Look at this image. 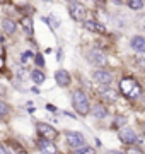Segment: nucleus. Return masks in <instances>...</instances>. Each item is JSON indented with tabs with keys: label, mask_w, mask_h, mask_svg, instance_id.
<instances>
[{
	"label": "nucleus",
	"mask_w": 145,
	"mask_h": 154,
	"mask_svg": "<svg viewBox=\"0 0 145 154\" xmlns=\"http://www.w3.org/2000/svg\"><path fill=\"white\" fill-rule=\"evenodd\" d=\"M2 29L5 34H14L16 33V22L10 21V19H4L2 21Z\"/></svg>",
	"instance_id": "4468645a"
},
{
	"label": "nucleus",
	"mask_w": 145,
	"mask_h": 154,
	"mask_svg": "<svg viewBox=\"0 0 145 154\" xmlns=\"http://www.w3.org/2000/svg\"><path fill=\"white\" fill-rule=\"evenodd\" d=\"M36 130H38L39 137L48 139V140H55V139L58 137V132H56L50 123H45V122H38V123H36Z\"/></svg>",
	"instance_id": "7ed1b4c3"
},
{
	"label": "nucleus",
	"mask_w": 145,
	"mask_h": 154,
	"mask_svg": "<svg viewBox=\"0 0 145 154\" xmlns=\"http://www.w3.org/2000/svg\"><path fill=\"white\" fill-rule=\"evenodd\" d=\"M33 58V53L31 51H26V53H22V63H26L28 60H31Z\"/></svg>",
	"instance_id": "b1692460"
},
{
	"label": "nucleus",
	"mask_w": 145,
	"mask_h": 154,
	"mask_svg": "<svg viewBox=\"0 0 145 154\" xmlns=\"http://www.w3.org/2000/svg\"><path fill=\"white\" fill-rule=\"evenodd\" d=\"M12 154H28V152L24 151V147L17 146L16 142H12Z\"/></svg>",
	"instance_id": "412c9836"
},
{
	"label": "nucleus",
	"mask_w": 145,
	"mask_h": 154,
	"mask_svg": "<svg viewBox=\"0 0 145 154\" xmlns=\"http://www.w3.org/2000/svg\"><path fill=\"white\" fill-rule=\"evenodd\" d=\"M113 2H116V4H120V2H123V0H113Z\"/></svg>",
	"instance_id": "7c9ffc66"
},
{
	"label": "nucleus",
	"mask_w": 145,
	"mask_h": 154,
	"mask_svg": "<svg viewBox=\"0 0 145 154\" xmlns=\"http://www.w3.org/2000/svg\"><path fill=\"white\" fill-rule=\"evenodd\" d=\"M96 151L90 146H78V147H75V151H73V154H94Z\"/></svg>",
	"instance_id": "dca6fc26"
},
{
	"label": "nucleus",
	"mask_w": 145,
	"mask_h": 154,
	"mask_svg": "<svg viewBox=\"0 0 145 154\" xmlns=\"http://www.w3.org/2000/svg\"><path fill=\"white\" fill-rule=\"evenodd\" d=\"M38 149L41 151V154H56V146L53 144V140H48L43 137L38 140Z\"/></svg>",
	"instance_id": "0eeeda50"
},
{
	"label": "nucleus",
	"mask_w": 145,
	"mask_h": 154,
	"mask_svg": "<svg viewBox=\"0 0 145 154\" xmlns=\"http://www.w3.org/2000/svg\"><path fill=\"white\" fill-rule=\"evenodd\" d=\"M72 105H73V110L77 111L78 115H87L90 111V105H89V98L85 96L84 91H75L72 94Z\"/></svg>",
	"instance_id": "f03ea898"
},
{
	"label": "nucleus",
	"mask_w": 145,
	"mask_h": 154,
	"mask_svg": "<svg viewBox=\"0 0 145 154\" xmlns=\"http://www.w3.org/2000/svg\"><path fill=\"white\" fill-rule=\"evenodd\" d=\"M31 77H33V81H34L36 84H43V82H45V79H46L45 74H43L41 70H33Z\"/></svg>",
	"instance_id": "f3484780"
},
{
	"label": "nucleus",
	"mask_w": 145,
	"mask_h": 154,
	"mask_svg": "<svg viewBox=\"0 0 145 154\" xmlns=\"http://www.w3.org/2000/svg\"><path fill=\"white\" fill-rule=\"evenodd\" d=\"M4 2H7V0H0V4H4Z\"/></svg>",
	"instance_id": "2f4dec72"
},
{
	"label": "nucleus",
	"mask_w": 145,
	"mask_h": 154,
	"mask_svg": "<svg viewBox=\"0 0 145 154\" xmlns=\"http://www.w3.org/2000/svg\"><path fill=\"white\" fill-rule=\"evenodd\" d=\"M45 2H51V0H45Z\"/></svg>",
	"instance_id": "473e14b6"
},
{
	"label": "nucleus",
	"mask_w": 145,
	"mask_h": 154,
	"mask_svg": "<svg viewBox=\"0 0 145 154\" xmlns=\"http://www.w3.org/2000/svg\"><path fill=\"white\" fill-rule=\"evenodd\" d=\"M84 28L87 29V31H92V33H104V28L101 26L99 22H96V21H85L84 22Z\"/></svg>",
	"instance_id": "ddd939ff"
},
{
	"label": "nucleus",
	"mask_w": 145,
	"mask_h": 154,
	"mask_svg": "<svg viewBox=\"0 0 145 154\" xmlns=\"http://www.w3.org/2000/svg\"><path fill=\"white\" fill-rule=\"evenodd\" d=\"M102 98L109 99V101H114V99H116V93L111 91V89H106V91H102Z\"/></svg>",
	"instance_id": "aec40b11"
},
{
	"label": "nucleus",
	"mask_w": 145,
	"mask_h": 154,
	"mask_svg": "<svg viewBox=\"0 0 145 154\" xmlns=\"http://www.w3.org/2000/svg\"><path fill=\"white\" fill-rule=\"evenodd\" d=\"M135 63H137L142 70H145V51H142L140 55L135 57Z\"/></svg>",
	"instance_id": "6ab92c4d"
},
{
	"label": "nucleus",
	"mask_w": 145,
	"mask_h": 154,
	"mask_svg": "<svg viewBox=\"0 0 145 154\" xmlns=\"http://www.w3.org/2000/svg\"><path fill=\"white\" fill-rule=\"evenodd\" d=\"M0 154H10L9 152V149H7L4 144H0Z\"/></svg>",
	"instance_id": "393cba45"
},
{
	"label": "nucleus",
	"mask_w": 145,
	"mask_h": 154,
	"mask_svg": "<svg viewBox=\"0 0 145 154\" xmlns=\"http://www.w3.org/2000/svg\"><path fill=\"white\" fill-rule=\"evenodd\" d=\"M142 130H144V134H145V123H142Z\"/></svg>",
	"instance_id": "c756f323"
},
{
	"label": "nucleus",
	"mask_w": 145,
	"mask_h": 154,
	"mask_svg": "<svg viewBox=\"0 0 145 154\" xmlns=\"http://www.w3.org/2000/svg\"><path fill=\"white\" fill-rule=\"evenodd\" d=\"M132 48L137 51H145V38L144 36H133L132 38Z\"/></svg>",
	"instance_id": "f8f14e48"
},
{
	"label": "nucleus",
	"mask_w": 145,
	"mask_h": 154,
	"mask_svg": "<svg viewBox=\"0 0 145 154\" xmlns=\"http://www.w3.org/2000/svg\"><path fill=\"white\" fill-rule=\"evenodd\" d=\"M70 16H72V19H75V21H82L85 17V14H87V11H85V7L82 5V4H78V2H70Z\"/></svg>",
	"instance_id": "39448f33"
},
{
	"label": "nucleus",
	"mask_w": 145,
	"mask_h": 154,
	"mask_svg": "<svg viewBox=\"0 0 145 154\" xmlns=\"http://www.w3.org/2000/svg\"><path fill=\"white\" fill-rule=\"evenodd\" d=\"M56 154H58V152H56Z\"/></svg>",
	"instance_id": "72a5a7b5"
},
{
	"label": "nucleus",
	"mask_w": 145,
	"mask_h": 154,
	"mask_svg": "<svg viewBox=\"0 0 145 154\" xmlns=\"http://www.w3.org/2000/svg\"><path fill=\"white\" fill-rule=\"evenodd\" d=\"M120 91L123 93V96H126L128 99H135L140 96L142 88H140V84L135 81L133 77H125V79L120 81Z\"/></svg>",
	"instance_id": "f257e3e1"
},
{
	"label": "nucleus",
	"mask_w": 145,
	"mask_h": 154,
	"mask_svg": "<svg viewBox=\"0 0 145 154\" xmlns=\"http://www.w3.org/2000/svg\"><path fill=\"white\" fill-rule=\"evenodd\" d=\"M7 113H9V106H7V103L0 101V118H2V116H5Z\"/></svg>",
	"instance_id": "4be33fe9"
},
{
	"label": "nucleus",
	"mask_w": 145,
	"mask_h": 154,
	"mask_svg": "<svg viewBox=\"0 0 145 154\" xmlns=\"http://www.w3.org/2000/svg\"><path fill=\"white\" fill-rule=\"evenodd\" d=\"M55 81L58 86H61V88H67L68 84H70V74H68L67 70H63V69H60V70H56L55 74Z\"/></svg>",
	"instance_id": "9d476101"
},
{
	"label": "nucleus",
	"mask_w": 145,
	"mask_h": 154,
	"mask_svg": "<svg viewBox=\"0 0 145 154\" xmlns=\"http://www.w3.org/2000/svg\"><path fill=\"white\" fill-rule=\"evenodd\" d=\"M36 63H38L39 67L43 65V57H41V55H36Z\"/></svg>",
	"instance_id": "a878e982"
},
{
	"label": "nucleus",
	"mask_w": 145,
	"mask_h": 154,
	"mask_svg": "<svg viewBox=\"0 0 145 154\" xmlns=\"http://www.w3.org/2000/svg\"><path fill=\"white\" fill-rule=\"evenodd\" d=\"M46 108H48V110H50V111H56V108H55V106H51V105H48V106H46Z\"/></svg>",
	"instance_id": "cd10ccee"
},
{
	"label": "nucleus",
	"mask_w": 145,
	"mask_h": 154,
	"mask_svg": "<svg viewBox=\"0 0 145 154\" xmlns=\"http://www.w3.org/2000/svg\"><path fill=\"white\" fill-rule=\"evenodd\" d=\"M87 60L96 67H104L108 63V57L104 55V51H101V50H97V48H92L89 53H87Z\"/></svg>",
	"instance_id": "20e7f679"
},
{
	"label": "nucleus",
	"mask_w": 145,
	"mask_h": 154,
	"mask_svg": "<svg viewBox=\"0 0 145 154\" xmlns=\"http://www.w3.org/2000/svg\"><path fill=\"white\" fill-rule=\"evenodd\" d=\"M2 58H4V48L0 46V62H2Z\"/></svg>",
	"instance_id": "bb28decb"
},
{
	"label": "nucleus",
	"mask_w": 145,
	"mask_h": 154,
	"mask_svg": "<svg viewBox=\"0 0 145 154\" xmlns=\"http://www.w3.org/2000/svg\"><path fill=\"white\" fill-rule=\"evenodd\" d=\"M120 140L132 146V144L137 142V134H135L132 128H121V130H120Z\"/></svg>",
	"instance_id": "1a4fd4ad"
},
{
	"label": "nucleus",
	"mask_w": 145,
	"mask_h": 154,
	"mask_svg": "<svg viewBox=\"0 0 145 154\" xmlns=\"http://www.w3.org/2000/svg\"><path fill=\"white\" fill-rule=\"evenodd\" d=\"M144 0H128V7L130 9H133V11H140L142 7H144Z\"/></svg>",
	"instance_id": "a211bd4d"
},
{
	"label": "nucleus",
	"mask_w": 145,
	"mask_h": 154,
	"mask_svg": "<svg viewBox=\"0 0 145 154\" xmlns=\"http://www.w3.org/2000/svg\"><path fill=\"white\" fill-rule=\"evenodd\" d=\"M108 154H123V152H120V151H109Z\"/></svg>",
	"instance_id": "c85d7f7f"
},
{
	"label": "nucleus",
	"mask_w": 145,
	"mask_h": 154,
	"mask_svg": "<svg viewBox=\"0 0 145 154\" xmlns=\"http://www.w3.org/2000/svg\"><path fill=\"white\" fill-rule=\"evenodd\" d=\"M126 154H145V152L138 147H128L126 149Z\"/></svg>",
	"instance_id": "5701e85b"
},
{
	"label": "nucleus",
	"mask_w": 145,
	"mask_h": 154,
	"mask_svg": "<svg viewBox=\"0 0 145 154\" xmlns=\"http://www.w3.org/2000/svg\"><path fill=\"white\" fill-rule=\"evenodd\" d=\"M94 81L101 86H111L113 82V75L108 70H97L94 72Z\"/></svg>",
	"instance_id": "6e6552de"
},
{
	"label": "nucleus",
	"mask_w": 145,
	"mask_h": 154,
	"mask_svg": "<svg viewBox=\"0 0 145 154\" xmlns=\"http://www.w3.org/2000/svg\"><path fill=\"white\" fill-rule=\"evenodd\" d=\"M21 28L24 29V33L28 34V36H33V21H31L29 16H24L21 19Z\"/></svg>",
	"instance_id": "9b49d317"
},
{
	"label": "nucleus",
	"mask_w": 145,
	"mask_h": 154,
	"mask_svg": "<svg viewBox=\"0 0 145 154\" xmlns=\"http://www.w3.org/2000/svg\"><path fill=\"white\" fill-rule=\"evenodd\" d=\"M65 135H67V144H68V146H72L73 149L85 144L84 134H80V132H67Z\"/></svg>",
	"instance_id": "423d86ee"
},
{
	"label": "nucleus",
	"mask_w": 145,
	"mask_h": 154,
	"mask_svg": "<svg viewBox=\"0 0 145 154\" xmlns=\"http://www.w3.org/2000/svg\"><path fill=\"white\" fill-rule=\"evenodd\" d=\"M92 113H94L96 118H104V116L108 115V110L104 105H96L94 110H92Z\"/></svg>",
	"instance_id": "2eb2a0df"
}]
</instances>
